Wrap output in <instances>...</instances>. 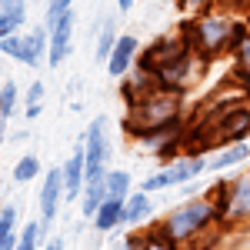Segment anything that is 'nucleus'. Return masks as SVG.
I'll return each mask as SVG.
<instances>
[{
  "label": "nucleus",
  "instance_id": "f257e3e1",
  "mask_svg": "<svg viewBox=\"0 0 250 250\" xmlns=\"http://www.w3.org/2000/svg\"><path fill=\"white\" fill-rule=\"evenodd\" d=\"M247 27L250 23L240 20V17L220 14V10H204V14H197V20H190L184 27V37H187L193 54H200V57L210 63L220 54H230L233 43L247 34Z\"/></svg>",
  "mask_w": 250,
  "mask_h": 250
},
{
  "label": "nucleus",
  "instance_id": "f03ea898",
  "mask_svg": "<svg viewBox=\"0 0 250 250\" xmlns=\"http://www.w3.org/2000/svg\"><path fill=\"white\" fill-rule=\"evenodd\" d=\"M213 224H220V217H217V207H213L210 193L207 197H190V200H184V204H177L160 224H154L160 233H167L177 247H184V244H190L193 237H200V233L213 227Z\"/></svg>",
  "mask_w": 250,
  "mask_h": 250
},
{
  "label": "nucleus",
  "instance_id": "7ed1b4c3",
  "mask_svg": "<svg viewBox=\"0 0 250 250\" xmlns=\"http://www.w3.org/2000/svg\"><path fill=\"white\" fill-rule=\"evenodd\" d=\"M184 117V94H173V90H164L157 87L147 97H140L137 104L127 107V117H124V130L130 137L144 134V130H154V127H164V124H173Z\"/></svg>",
  "mask_w": 250,
  "mask_h": 250
},
{
  "label": "nucleus",
  "instance_id": "20e7f679",
  "mask_svg": "<svg viewBox=\"0 0 250 250\" xmlns=\"http://www.w3.org/2000/svg\"><path fill=\"white\" fill-rule=\"evenodd\" d=\"M217 217H220V227L227 230H244L250 227V170H240L230 180H220L210 193Z\"/></svg>",
  "mask_w": 250,
  "mask_h": 250
},
{
  "label": "nucleus",
  "instance_id": "39448f33",
  "mask_svg": "<svg viewBox=\"0 0 250 250\" xmlns=\"http://www.w3.org/2000/svg\"><path fill=\"white\" fill-rule=\"evenodd\" d=\"M204 170H207V160L200 154H180V157H173V160H167L157 173L144 177L140 190L154 193V190H170V187H187V184L197 180Z\"/></svg>",
  "mask_w": 250,
  "mask_h": 250
},
{
  "label": "nucleus",
  "instance_id": "423d86ee",
  "mask_svg": "<svg viewBox=\"0 0 250 250\" xmlns=\"http://www.w3.org/2000/svg\"><path fill=\"white\" fill-rule=\"evenodd\" d=\"M47 43H50V30L47 27H34L27 34H10L0 40V54L10 60H17L23 67L37 70L40 63L47 60Z\"/></svg>",
  "mask_w": 250,
  "mask_h": 250
},
{
  "label": "nucleus",
  "instance_id": "0eeeda50",
  "mask_svg": "<svg viewBox=\"0 0 250 250\" xmlns=\"http://www.w3.org/2000/svg\"><path fill=\"white\" fill-rule=\"evenodd\" d=\"M184 117L180 120H173V124H164V127H154V130H144V134L130 137L137 144V150H144V154H154L160 160H173V154L184 147Z\"/></svg>",
  "mask_w": 250,
  "mask_h": 250
},
{
  "label": "nucleus",
  "instance_id": "6e6552de",
  "mask_svg": "<svg viewBox=\"0 0 250 250\" xmlns=\"http://www.w3.org/2000/svg\"><path fill=\"white\" fill-rule=\"evenodd\" d=\"M80 140H83V154H87V180L107 173V164H110V154H114L110 137H107V117H94Z\"/></svg>",
  "mask_w": 250,
  "mask_h": 250
},
{
  "label": "nucleus",
  "instance_id": "1a4fd4ad",
  "mask_svg": "<svg viewBox=\"0 0 250 250\" xmlns=\"http://www.w3.org/2000/svg\"><path fill=\"white\" fill-rule=\"evenodd\" d=\"M74 27H77V14L74 10L50 27V43H47V67L50 70H57L60 63L74 54Z\"/></svg>",
  "mask_w": 250,
  "mask_h": 250
},
{
  "label": "nucleus",
  "instance_id": "9d476101",
  "mask_svg": "<svg viewBox=\"0 0 250 250\" xmlns=\"http://www.w3.org/2000/svg\"><path fill=\"white\" fill-rule=\"evenodd\" d=\"M67 197H63V170L60 167H50L47 177H43V187L37 193V207H40V224H43V230L57 220V210L60 204H63Z\"/></svg>",
  "mask_w": 250,
  "mask_h": 250
},
{
  "label": "nucleus",
  "instance_id": "9b49d317",
  "mask_svg": "<svg viewBox=\"0 0 250 250\" xmlns=\"http://www.w3.org/2000/svg\"><path fill=\"white\" fill-rule=\"evenodd\" d=\"M137 60H140V40H137L134 34H120L114 54L107 57V74L117 77V80H124L137 67Z\"/></svg>",
  "mask_w": 250,
  "mask_h": 250
},
{
  "label": "nucleus",
  "instance_id": "f8f14e48",
  "mask_svg": "<svg viewBox=\"0 0 250 250\" xmlns=\"http://www.w3.org/2000/svg\"><path fill=\"white\" fill-rule=\"evenodd\" d=\"M60 170H63V197H67V200H80L83 184H87V154H83V140H77L74 154L60 164Z\"/></svg>",
  "mask_w": 250,
  "mask_h": 250
},
{
  "label": "nucleus",
  "instance_id": "ddd939ff",
  "mask_svg": "<svg viewBox=\"0 0 250 250\" xmlns=\"http://www.w3.org/2000/svg\"><path fill=\"white\" fill-rule=\"evenodd\" d=\"M247 160H250L247 140H244V144H230V147H220V150L207 154V173H227V170H237V167H244Z\"/></svg>",
  "mask_w": 250,
  "mask_h": 250
},
{
  "label": "nucleus",
  "instance_id": "4468645a",
  "mask_svg": "<svg viewBox=\"0 0 250 250\" xmlns=\"http://www.w3.org/2000/svg\"><path fill=\"white\" fill-rule=\"evenodd\" d=\"M150 217H154V200H150V193L134 190L124 200V227H127V230H137V227L150 224Z\"/></svg>",
  "mask_w": 250,
  "mask_h": 250
},
{
  "label": "nucleus",
  "instance_id": "2eb2a0df",
  "mask_svg": "<svg viewBox=\"0 0 250 250\" xmlns=\"http://www.w3.org/2000/svg\"><path fill=\"white\" fill-rule=\"evenodd\" d=\"M90 224H94L97 233H110V230H117V227H124V200L107 197V200L97 207V213L90 217Z\"/></svg>",
  "mask_w": 250,
  "mask_h": 250
},
{
  "label": "nucleus",
  "instance_id": "dca6fc26",
  "mask_svg": "<svg viewBox=\"0 0 250 250\" xmlns=\"http://www.w3.org/2000/svg\"><path fill=\"white\" fill-rule=\"evenodd\" d=\"M107 200V173H100V177H90L87 184H83V193H80V213L83 217H94L97 207Z\"/></svg>",
  "mask_w": 250,
  "mask_h": 250
},
{
  "label": "nucleus",
  "instance_id": "f3484780",
  "mask_svg": "<svg viewBox=\"0 0 250 250\" xmlns=\"http://www.w3.org/2000/svg\"><path fill=\"white\" fill-rule=\"evenodd\" d=\"M117 20L114 17H107L104 23H100V34H97V50H94V57L97 63H107V57L114 54V47H117Z\"/></svg>",
  "mask_w": 250,
  "mask_h": 250
},
{
  "label": "nucleus",
  "instance_id": "a211bd4d",
  "mask_svg": "<svg viewBox=\"0 0 250 250\" xmlns=\"http://www.w3.org/2000/svg\"><path fill=\"white\" fill-rule=\"evenodd\" d=\"M40 170H43L40 157L37 154H23L17 164H14V173H10V177H14V184H30V180L40 177Z\"/></svg>",
  "mask_w": 250,
  "mask_h": 250
},
{
  "label": "nucleus",
  "instance_id": "6ab92c4d",
  "mask_svg": "<svg viewBox=\"0 0 250 250\" xmlns=\"http://www.w3.org/2000/svg\"><path fill=\"white\" fill-rule=\"evenodd\" d=\"M230 57H233V77H250V27H247V34L233 43V50H230Z\"/></svg>",
  "mask_w": 250,
  "mask_h": 250
},
{
  "label": "nucleus",
  "instance_id": "aec40b11",
  "mask_svg": "<svg viewBox=\"0 0 250 250\" xmlns=\"http://www.w3.org/2000/svg\"><path fill=\"white\" fill-rule=\"evenodd\" d=\"M17 100H20L17 83H14V80H3V83H0V134H3V124L17 110Z\"/></svg>",
  "mask_w": 250,
  "mask_h": 250
},
{
  "label": "nucleus",
  "instance_id": "412c9836",
  "mask_svg": "<svg viewBox=\"0 0 250 250\" xmlns=\"http://www.w3.org/2000/svg\"><path fill=\"white\" fill-rule=\"evenodd\" d=\"M130 187H134V180H130V173L127 170H110L107 167V197H114V200H127L130 197Z\"/></svg>",
  "mask_w": 250,
  "mask_h": 250
},
{
  "label": "nucleus",
  "instance_id": "4be33fe9",
  "mask_svg": "<svg viewBox=\"0 0 250 250\" xmlns=\"http://www.w3.org/2000/svg\"><path fill=\"white\" fill-rule=\"evenodd\" d=\"M137 250H180V247L173 244L167 233H160L154 224H150L147 233H137Z\"/></svg>",
  "mask_w": 250,
  "mask_h": 250
},
{
  "label": "nucleus",
  "instance_id": "5701e85b",
  "mask_svg": "<svg viewBox=\"0 0 250 250\" xmlns=\"http://www.w3.org/2000/svg\"><path fill=\"white\" fill-rule=\"evenodd\" d=\"M23 20H27V7H20V10H7V14H0V40L10 37V34H20V27H23Z\"/></svg>",
  "mask_w": 250,
  "mask_h": 250
},
{
  "label": "nucleus",
  "instance_id": "b1692460",
  "mask_svg": "<svg viewBox=\"0 0 250 250\" xmlns=\"http://www.w3.org/2000/svg\"><path fill=\"white\" fill-rule=\"evenodd\" d=\"M10 233H20L17 204H3V207H0V237H10Z\"/></svg>",
  "mask_w": 250,
  "mask_h": 250
},
{
  "label": "nucleus",
  "instance_id": "393cba45",
  "mask_svg": "<svg viewBox=\"0 0 250 250\" xmlns=\"http://www.w3.org/2000/svg\"><path fill=\"white\" fill-rule=\"evenodd\" d=\"M74 10V0H47V10H43V27L50 30L60 17H67Z\"/></svg>",
  "mask_w": 250,
  "mask_h": 250
},
{
  "label": "nucleus",
  "instance_id": "a878e982",
  "mask_svg": "<svg viewBox=\"0 0 250 250\" xmlns=\"http://www.w3.org/2000/svg\"><path fill=\"white\" fill-rule=\"evenodd\" d=\"M210 10H220V14H230V17L247 20V14H250V0H213Z\"/></svg>",
  "mask_w": 250,
  "mask_h": 250
},
{
  "label": "nucleus",
  "instance_id": "bb28decb",
  "mask_svg": "<svg viewBox=\"0 0 250 250\" xmlns=\"http://www.w3.org/2000/svg\"><path fill=\"white\" fill-rule=\"evenodd\" d=\"M43 94H47V87H43L40 80H34V83L27 87V107H43Z\"/></svg>",
  "mask_w": 250,
  "mask_h": 250
},
{
  "label": "nucleus",
  "instance_id": "cd10ccee",
  "mask_svg": "<svg viewBox=\"0 0 250 250\" xmlns=\"http://www.w3.org/2000/svg\"><path fill=\"white\" fill-rule=\"evenodd\" d=\"M210 3L213 0H177V7L187 14H204V10H210Z\"/></svg>",
  "mask_w": 250,
  "mask_h": 250
},
{
  "label": "nucleus",
  "instance_id": "c85d7f7f",
  "mask_svg": "<svg viewBox=\"0 0 250 250\" xmlns=\"http://www.w3.org/2000/svg\"><path fill=\"white\" fill-rule=\"evenodd\" d=\"M23 7V0H0V14H7V10H20Z\"/></svg>",
  "mask_w": 250,
  "mask_h": 250
},
{
  "label": "nucleus",
  "instance_id": "c756f323",
  "mask_svg": "<svg viewBox=\"0 0 250 250\" xmlns=\"http://www.w3.org/2000/svg\"><path fill=\"white\" fill-rule=\"evenodd\" d=\"M40 250H63V240H60V237H50V240H43Z\"/></svg>",
  "mask_w": 250,
  "mask_h": 250
},
{
  "label": "nucleus",
  "instance_id": "7c9ffc66",
  "mask_svg": "<svg viewBox=\"0 0 250 250\" xmlns=\"http://www.w3.org/2000/svg\"><path fill=\"white\" fill-rule=\"evenodd\" d=\"M40 114H43V107H23V117H27V120H37Z\"/></svg>",
  "mask_w": 250,
  "mask_h": 250
},
{
  "label": "nucleus",
  "instance_id": "2f4dec72",
  "mask_svg": "<svg viewBox=\"0 0 250 250\" xmlns=\"http://www.w3.org/2000/svg\"><path fill=\"white\" fill-rule=\"evenodd\" d=\"M230 77H233V74H230ZM233 80H237V83H240V87L247 90V97H250V77H233Z\"/></svg>",
  "mask_w": 250,
  "mask_h": 250
},
{
  "label": "nucleus",
  "instance_id": "473e14b6",
  "mask_svg": "<svg viewBox=\"0 0 250 250\" xmlns=\"http://www.w3.org/2000/svg\"><path fill=\"white\" fill-rule=\"evenodd\" d=\"M134 3H137V0H117V10H130Z\"/></svg>",
  "mask_w": 250,
  "mask_h": 250
}]
</instances>
